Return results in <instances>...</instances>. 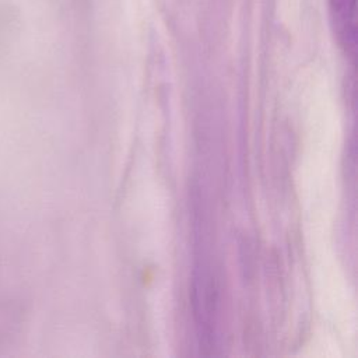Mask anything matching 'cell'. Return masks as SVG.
Here are the masks:
<instances>
[{"instance_id": "6da1fadb", "label": "cell", "mask_w": 358, "mask_h": 358, "mask_svg": "<svg viewBox=\"0 0 358 358\" xmlns=\"http://www.w3.org/2000/svg\"><path fill=\"white\" fill-rule=\"evenodd\" d=\"M331 11L338 35L348 46L355 41V0H331Z\"/></svg>"}]
</instances>
